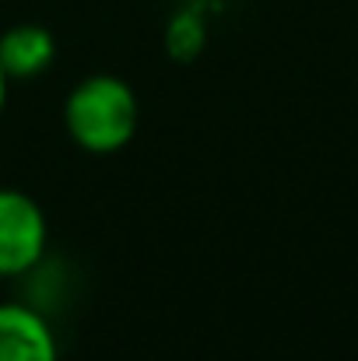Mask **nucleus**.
Instances as JSON below:
<instances>
[{
  "label": "nucleus",
  "instance_id": "f257e3e1",
  "mask_svg": "<svg viewBox=\"0 0 358 361\" xmlns=\"http://www.w3.org/2000/svg\"><path fill=\"white\" fill-rule=\"evenodd\" d=\"M141 106L133 88L117 74H92L78 81L64 102V126L81 151L113 154L137 133Z\"/></svg>",
  "mask_w": 358,
  "mask_h": 361
},
{
  "label": "nucleus",
  "instance_id": "f03ea898",
  "mask_svg": "<svg viewBox=\"0 0 358 361\" xmlns=\"http://www.w3.org/2000/svg\"><path fill=\"white\" fill-rule=\"evenodd\" d=\"M49 239V225L42 207L14 186H0V277L28 274Z\"/></svg>",
  "mask_w": 358,
  "mask_h": 361
},
{
  "label": "nucleus",
  "instance_id": "7ed1b4c3",
  "mask_svg": "<svg viewBox=\"0 0 358 361\" xmlns=\"http://www.w3.org/2000/svg\"><path fill=\"white\" fill-rule=\"evenodd\" d=\"M0 361H60L53 326L28 305L0 302Z\"/></svg>",
  "mask_w": 358,
  "mask_h": 361
},
{
  "label": "nucleus",
  "instance_id": "20e7f679",
  "mask_svg": "<svg viewBox=\"0 0 358 361\" xmlns=\"http://www.w3.org/2000/svg\"><path fill=\"white\" fill-rule=\"evenodd\" d=\"M56 60V39L49 28L21 21L0 32V67L11 81H32L46 74Z\"/></svg>",
  "mask_w": 358,
  "mask_h": 361
},
{
  "label": "nucleus",
  "instance_id": "39448f33",
  "mask_svg": "<svg viewBox=\"0 0 358 361\" xmlns=\"http://www.w3.org/2000/svg\"><path fill=\"white\" fill-rule=\"evenodd\" d=\"M7 85H11V78H7L4 67H0V113H4V106H7Z\"/></svg>",
  "mask_w": 358,
  "mask_h": 361
}]
</instances>
